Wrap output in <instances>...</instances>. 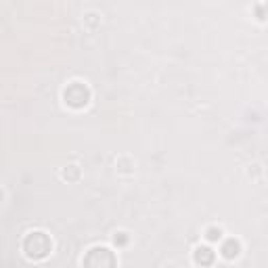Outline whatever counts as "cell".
I'll use <instances>...</instances> for the list:
<instances>
[{
	"label": "cell",
	"instance_id": "obj_1",
	"mask_svg": "<svg viewBox=\"0 0 268 268\" xmlns=\"http://www.w3.org/2000/svg\"><path fill=\"white\" fill-rule=\"evenodd\" d=\"M21 249L28 260L40 262V260H46L50 256V251H53V239L44 231H32L23 237Z\"/></svg>",
	"mask_w": 268,
	"mask_h": 268
},
{
	"label": "cell",
	"instance_id": "obj_2",
	"mask_svg": "<svg viewBox=\"0 0 268 268\" xmlns=\"http://www.w3.org/2000/svg\"><path fill=\"white\" fill-rule=\"evenodd\" d=\"M82 268H117V256L111 247L95 245L84 254Z\"/></svg>",
	"mask_w": 268,
	"mask_h": 268
},
{
	"label": "cell",
	"instance_id": "obj_3",
	"mask_svg": "<svg viewBox=\"0 0 268 268\" xmlns=\"http://www.w3.org/2000/svg\"><path fill=\"white\" fill-rule=\"evenodd\" d=\"M90 99H92V92L84 82H69L63 88V103L69 109H75V111L88 107Z\"/></svg>",
	"mask_w": 268,
	"mask_h": 268
},
{
	"label": "cell",
	"instance_id": "obj_4",
	"mask_svg": "<svg viewBox=\"0 0 268 268\" xmlns=\"http://www.w3.org/2000/svg\"><path fill=\"white\" fill-rule=\"evenodd\" d=\"M193 262L201 268L212 266L216 262V251L209 245H199V247H195V251H193Z\"/></svg>",
	"mask_w": 268,
	"mask_h": 268
},
{
	"label": "cell",
	"instance_id": "obj_5",
	"mask_svg": "<svg viewBox=\"0 0 268 268\" xmlns=\"http://www.w3.org/2000/svg\"><path fill=\"white\" fill-rule=\"evenodd\" d=\"M220 256L224 260H237L241 256V241L234 239V237H229V239H222L220 243Z\"/></svg>",
	"mask_w": 268,
	"mask_h": 268
},
{
	"label": "cell",
	"instance_id": "obj_6",
	"mask_svg": "<svg viewBox=\"0 0 268 268\" xmlns=\"http://www.w3.org/2000/svg\"><path fill=\"white\" fill-rule=\"evenodd\" d=\"M222 229L220 226H209V229L205 231V239L207 243H218V241H222Z\"/></svg>",
	"mask_w": 268,
	"mask_h": 268
},
{
	"label": "cell",
	"instance_id": "obj_7",
	"mask_svg": "<svg viewBox=\"0 0 268 268\" xmlns=\"http://www.w3.org/2000/svg\"><path fill=\"white\" fill-rule=\"evenodd\" d=\"M63 178L65 180H78L80 178V168L78 166H67V170H63Z\"/></svg>",
	"mask_w": 268,
	"mask_h": 268
},
{
	"label": "cell",
	"instance_id": "obj_8",
	"mask_svg": "<svg viewBox=\"0 0 268 268\" xmlns=\"http://www.w3.org/2000/svg\"><path fill=\"white\" fill-rule=\"evenodd\" d=\"M128 241H130V237H128V233H124V231H120V233H115V234H113V243H115L117 247L128 245Z\"/></svg>",
	"mask_w": 268,
	"mask_h": 268
},
{
	"label": "cell",
	"instance_id": "obj_9",
	"mask_svg": "<svg viewBox=\"0 0 268 268\" xmlns=\"http://www.w3.org/2000/svg\"><path fill=\"white\" fill-rule=\"evenodd\" d=\"M0 201H2V191H0Z\"/></svg>",
	"mask_w": 268,
	"mask_h": 268
},
{
	"label": "cell",
	"instance_id": "obj_10",
	"mask_svg": "<svg viewBox=\"0 0 268 268\" xmlns=\"http://www.w3.org/2000/svg\"><path fill=\"white\" fill-rule=\"evenodd\" d=\"M170 268H172V266H170Z\"/></svg>",
	"mask_w": 268,
	"mask_h": 268
}]
</instances>
